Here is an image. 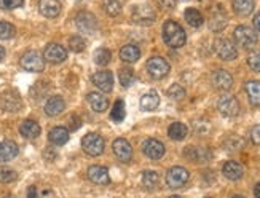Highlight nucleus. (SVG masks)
I'll list each match as a JSON object with an SVG mask.
<instances>
[{"mask_svg": "<svg viewBox=\"0 0 260 198\" xmlns=\"http://www.w3.org/2000/svg\"><path fill=\"white\" fill-rule=\"evenodd\" d=\"M254 27L260 32V11L257 13V15L254 16Z\"/></svg>", "mask_w": 260, "mask_h": 198, "instance_id": "49530a36", "label": "nucleus"}, {"mask_svg": "<svg viewBox=\"0 0 260 198\" xmlns=\"http://www.w3.org/2000/svg\"><path fill=\"white\" fill-rule=\"evenodd\" d=\"M233 10L240 16H248L254 11V0H233Z\"/></svg>", "mask_w": 260, "mask_h": 198, "instance_id": "c85d7f7f", "label": "nucleus"}, {"mask_svg": "<svg viewBox=\"0 0 260 198\" xmlns=\"http://www.w3.org/2000/svg\"><path fill=\"white\" fill-rule=\"evenodd\" d=\"M39 10L43 16L56 18L61 13V3H59V0H40Z\"/></svg>", "mask_w": 260, "mask_h": 198, "instance_id": "f3484780", "label": "nucleus"}, {"mask_svg": "<svg viewBox=\"0 0 260 198\" xmlns=\"http://www.w3.org/2000/svg\"><path fill=\"white\" fill-rule=\"evenodd\" d=\"M158 182H160V178H158V174L155 171H146L142 176V184L144 187L147 189H155L158 186Z\"/></svg>", "mask_w": 260, "mask_h": 198, "instance_id": "f704fd0d", "label": "nucleus"}, {"mask_svg": "<svg viewBox=\"0 0 260 198\" xmlns=\"http://www.w3.org/2000/svg\"><path fill=\"white\" fill-rule=\"evenodd\" d=\"M169 64L168 61L163 59L161 56H154V58H150L147 61V72L152 79H156L160 80L163 77H166L169 74Z\"/></svg>", "mask_w": 260, "mask_h": 198, "instance_id": "39448f33", "label": "nucleus"}, {"mask_svg": "<svg viewBox=\"0 0 260 198\" xmlns=\"http://www.w3.org/2000/svg\"><path fill=\"white\" fill-rule=\"evenodd\" d=\"M112 148H113L115 157H117L118 160H121V161H129L133 157V147L123 138L115 139L113 144H112Z\"/></svg>", "mask_w": 260, "mask_h": 198, "instance_id": "f8f14e48", "label": "nucleus"}, {"mask_svg": "<svg viewBox=\"0 0 260 198\" xmlns=\"http://www.w3.org/2000/svg\"><path fill=\"white\" fill-rule=\"evenodd\" d=\"M104 139L103 136H99L96 133H88L82 141V147L83 150L91 155V157H98L104 152Z\"/></svg>", "mask_w": 260, "mask_h": 198, "instance_id": "7ed1b4c3", "label": "nucleus"}, {"mask_svg": "<svg viewBox=\"0 0 260 198\" xmlns=\"http://www.w3.org/2000/svg\"><path fill=\"white\" fill-rule=\"evenodd\" d=\"M189 178H190V174L185 168L174 166L169 169L168 174H166V184H168L169 189H180L185 186Z\"/></svg>", "mask_w": 260, "mask_h": 198, "instance_id": "423d86ee", "label": "nucleus"}, {"mask_svg": "<svg viewBox=\"0 0 260 198\" xmlns=\"http://www.w3.org/2000/svg\"><path fill=\"white\" fill-rule=\"evenodd\" d=\"M27 198H37V190H35V187H31V189H29Z\"/></svg>", "mask_w": 260, "mask_h": 198, "instance_id": "de8ad7c7", "label": "nucleus"}, {"mask_svg": "<svg viewBox=\"0 0 260 198\" xmlns=\"http://www.w3.org/2000/svg\"><path fill=\"white\" fill-rule=\"evenodd\" d=\"M3 58H5V48L0 47V61H2Z\"/></svg>", "mask_w": 260, "mask_h": 198, "instance_id": "8fccbe9b", "label": "nucleus"}, {"mask_svg": "<svg viewBox=\"0 0 260 198\" xmlns=\"http://www.w3.org/2000/svg\"><path fill=\"white\" fill-rule=\"evenodd\" d=\"M241 146H244V143L236 136H232L227 141V150H238V148H241Z\"/></svg>", "mask_w": 260, "mask_h": 198, "instance_id": "37998d69", "label": "nucleus"}, {"mask_svg": "<svg viewBox=\"0 0 260 198\" xmlns=\"http://www.w3.org/2000/svg\"><path fill=\"white\" fill-rule=\"evenodd\" d=\"M43 58L48 62H52V64H59V62H62L67 58V51L66 48L59 44H50L45 48V51H43Z\"/></svg>", "mask_w": 260, "mask_h": 198, "instance_id": "9d476101", "label": "nucleus"}, {"mask_svg": "<svg viewBox=\"0 0 260 198\" xmlns=\"http://www.w3.org/2000/svg\"><path fill=\"white\" fill-rule=\"evenodd\" d=\"M120 83H121V87H125V88H128V87H131L133 85V82H134V72L131 69H121L120 70Z\"/></svg>", "mask_w": 260, "mask_h": 198, "instance_id": "e433bc0d", "label": "nucleus"}, {"mask_svg": "<svg viewBox=\"0 0 260 198\" xmlns=\"http://www.w3.org/2000/svg\"><path fill=\"white\" fill-rule=\"evenodd\" d=\"M187 133H189V130H187V126L184 123L180 122H174L172 123L169 128H168V136L172 139V141H182L185 139Z\"/></svg>", "mask_w": 260, "mask_h": 198, "instance_id": "cd10ccee", "label": "nucleus"}, {"mask_svg": "<svg viewBox=\"0 0 260 198\" xmlns=\"http://www.w3.org/2000/svg\"><path fill=\"white\" fill-rule=\"evenodd\" d=\"M206 198H211V197H206Z\"/></svg>", "mask_w": 260, "mask_h": 198, "instance_id": "5fc2aeb1", "label": "nucleus"}, {"mask_svg": "<svg viewBox=\"0 0 260 198\" xmlns=\"http://www.w3.org/2000/svg\"><path fill=\"white\" fill-rule=\"evenodd\" d=\"M77 27L82 32H85V34H93V32L96 31V27H98L96 16L91 15V13H88V11L78 13V16H77Z\"/></svg>", "mask_w": 260, "mask_h": 198, "instance_id": "4468645a", "label": "nucleus"}, {"mask_svg": "<svg viewBox=\"0 0 260 198\" xmlns=\"http://www.w3.org/2000/svg\"><path fill=\"white\" fill-rule=\"evenodd\" d=\"M21 67L27 72H42L43 67H45V58L35 50H31L23 54L21 58Z\"/></svg>", "mask_w": 260, "mask_h": 198, "instance_id": "f03ea898", "label": "nucleus"}, {"mask_svg": "<svg viewBox=\"0 0 260 198\" xmlns=\"http://www.w3.org/2000/svg\"><path fill=\"white\" fill-rule=\"evenodd\" d=\"M16 179V173L13 169L0 168V182H11Z\"/></svg>", "mask_w": 260, "mask_h": 198, "instance_id": "79ce46f5", "label": "nucleus"}, {"mask_svg": "<svg viewBox=\"0 0 260 198\" xmlns=\"http://www.w3.org/2000/svg\"><path fill=\"white\" fill-rule=\"evenodd\" d=\"M23 3H24V0H0V8L14 10V8H19Z\"/></svg>", "mask_w": 260, "mask_h": 198, "instance_id": "a19ab883", "label": "nucleus"}, {"mask_svg": "<svg viewBox=\"0 0 260 198\" xmlns=\"http://www.w3.org/2000/svg\"><path fill=\"white\" fill-rule=\"evenodd\" d=\"M164 146L160 143L158 139H147L146 143L142 144V152L147 155L152 160H160L164 155Z\"/></svg>", "mask_w": 260, "mask_h": 198, "instance_id": "ddd939ff", "label": "nucleus"}, {"mask_svg": "<svg viewBox=\"0 0 260 198\" xmlns=\"http://www.w3.org/2000/svg\"><path fill=\"white\" fill-rule=\"evenodd\" d=\"M91 80L101 91H104V93H109V91H112V88H113V75H112V72H109V70H101V72H96L91 77Z\"/></svg>", "mask_w": 260, "mask_h": 198, "instance_id": "dca6fc26", "label": "nucleus"}, {"mask_svg": "<svg viewBox=\"0 0 260 198\" xmlns=\"http://www.w3.org/2000/svg\"><path fill=\"white\" fill-rule=\"evenodd\" d=\"M64 109H66V102H64V99L61 96L50 98L45 104V114L50 117H56V115L62 114Z\"/></svg>", "mask_w": 260, "mask_h": 198, "instance_id": "6ab92c4d", "label": "nucleus"}, {"mask_svg": "<svg viewBox=\"0 0 260 198\" xmlns=\"http://www.w3.org/2000/svg\"><path fill=\"white\" fill-rule=\"evenodd\" d=\"M160 2V5L163 6V8H166V10H172L176 6V3H177V0H158Z\"/></svg>", "mask_w": 260, "mask_h": 198, "instance_id": "a18cd8bd", "label": "nucleus"}, {"mask_svg": "<svg viewBox=\"0 0 260 198\" xmlns=\"http://www.w3.org/2000/svg\"><path fill=\"white\" fill-rule=\"evenodd\" d=\"M18 155V146L13 141H3L0 143V163L11 161Z\"/></svg>", "mask_w": 260, "mask_h": 198, "instance_id": "a211bd4d", "label": "nucleus"}, {"mask_svg": "<svg viewBox=\"0 0 260 198\" xmlns=\"http://www.w3.org/2000/svg\"><path fill=\"white\" fill-rule=\"evenodd\" d=\"M254 195H256V198H260V182L256 186V189H254Z\"/></svg>", "mask_w": 260, "mask_h": 198, "instance_id": "09e8293b", "label": "nucleus"}, {"mask_svg": "<svg viewBox=\"0 0 260 198\" xmlns=\"http://www.w3.org/2000/svg\"><path fill=\"white\" fill-rule=\"evenodd\" d=\"M251 141L256 146H260V125H256L254 128L251 130Z\"/></svg>", "mask_w": 260, "mask_h": 198, "instance_id": "c03bdc74", "label": "nucleus"}, {"mask_svg": "<svg viewBox=\"0 0 260 198\" xmlns=\"http://www.w3.org/2000/svg\"><path fill=\"white\" fill-rule=\"evenodd\" d=\"M217 109L222 115L225 117H236L240 114V102L235 96H222L217 101Z\"/></svg>", "mask_w": 260, "mask_h": 198, "instance_id": "1a4fd4ad", "label": "nucleus"}, {"mask_svg": "<svg viewBox=\"0 0 260 198\" xmlns=\"http://www.w3.org/2000/svg\"><path fill=\"white\" fill-rule=\"evenodd\" d=\"M222 173H223V176H225L227 179L238 181V179L243 178L244 169H243V166L240 163H238V161H227V163L223 165V168H222Z\"/></svg>", "mask_w": 260, "mask_h": 198, "instance_id": "aec40b11", "label": "nucleus"}, {"mask_svg": "<svg viewBox=\"0 0 260 198\" xmlns=\"http://www.w3.org/2000/svg\"><path fill=\"white\" fill-rule=\"evenodd\" d=\"M169 198H182V197H177V195H174V197H169Z\"/></svg>", "mask_w": 260, "mask_h": 198, "instance_id": "3c124183", "label": "nucleus"}, {"mask_svg": "<svg viewBox=\"0 0 260 198\" xmlns=\"http://www.w3.org/2000/svg\"><path fill=\"white\" fill-rule=\"evenodd\" d=\"M185 21L189 23L192 27H200L203 24V15L197 10V8H187L185 10Z\"/></svg>", "mask_w": 260, "mask_h": 198, "instance_id": "7c9ffc66", "label": "nucleus"}, {"mask_svg": "<svg viewBox=\"0 0 260 198\" xmlns=\"http://www.w3.org/2000/svg\"><path fill=\"white\" fill-rule=\"evenodd\" d=\"M86 174H88V179L93 184H98V186H107V184L110 182L109 171H107V168H104V166L93 165L88 168V173Z\"/></svg>", "mask_w": 260, "mask_h": 198, "instance_id": "2eb2a0df", "label": "nucleus"}, {"mask_svg": "<svg viewBox=\"0 0 260 198\" xmlns=\"http://www.w3.org/2000/svg\"><path fill=\"white\" fill-rule=\"evenodd\" d=\"M104 10L109 16H117L121 11V5L118 0H105L104 2Z\"/></svg>", "mask_w": 260, "mask_h": 198, "instance_id": "c9c22d12", "label": "nucleus"}, {"mask_svg": "<svg viewBox=\"0 0 260 198\" xmlns=\"http://www.w3.org/2000/svg\"><path fill=\"white\" fill-rule=\"evenodd\" d=\"M248 64L254 72H260V50H256L248 56Z\"/></svg>", "mask_w": 260, "mask_h": 198, "instance_id": "58836bf2", "label": "nucleus"}, {"mask_svg": "<svg viewBox=\"0 0 260 198\" xmlns=\"http://www.w3.org/2000/svg\"><path fill=\"white\" fill-rule=\"evenodd\" d=\"M211 82L214 85V88L220 90V91H228L230 88L233 87L232 74L227 72V70H223V69L215 70V72L212 74V77H211Z\"/></svg>", "mask_w": 260, "mask_h": 198, "instance_id": "9b49d317", "label": "nucleus"}, {"mask_svg": "<svg viewBox=\"0 0 260 198\" xmlns=\"http://www.w3.org/2000/svg\"><path fill=\"white\" fill-rule=\"evenodd\" d=\"M112 59V53L107 48H99L95 53V62L98 66H107Z\"/></svg>", "mask_w": 260, "mask_h": 198, "instance_id": "72a5a7b5", "label": "nucleus"}, {"mask_svg": "<svg viewBox=\"0 0 260 198\" xmlns=\"http://www.w3.org/2000/svg\"><path fill=\"white\" fill-rule=\"evenodd\" d=\"M48 139L50 143L54 144V146H64L69 141V131L62 126H56L48 134Z\"/></svg>", "mask_w": 260, "mask_h": 198, "instance_id": "5701e85b", "label": "nucleus"}, {"mask_svg": "<svg viewBox=\"0 0 260 198\" xmlns=\"http://www.w3.org/2000/svg\"><path fill=\"white\" fill-rule=\"evenodd\" d=\"M235 198H244V197H235Z\"/></svg>", "mask_w": 260, "mask_h": 198, "instance_id": "864d4df0", "label": "nucleus"}, {"mask_svg": "<svg viewBox=\"0 0 260 198\" xmlns=\"http://www.w3.org/2000/svg\"><path fill=\"white\" fill-rule=\"evenodd\" d=\"M185 157H189L190 160L197 161V163H205L209 158V152L206 148H198V147H187Z\"/></svg>", "mask_w": 260, "mask_h": 198, "instance_id": "bb28decb", "label": "nucleus"}, {"mask_svg": "<svg viewBox=\"0 0 260 198\" xmlns=\"http://www.w3.org/2000/svg\"><path fill=\"white\" fill-rule=\"evenodd\" d=\"M246 93L252 105H260V82L251 80L246 83Z\"/></svg>", "mask_w": 260, "mask_h": 198, "instance_id": "a878e982", "label": "nucleus"}, {"mask_svg": "<svg viewBox=\"0 0 260 198\" xmlns=\"http://www.w3.org/2000/svg\"><path fill=\"white\" fill-rule=\"evenodd\" d=\"M69 47H70L72 51L80 53L86 48V42L83 40V37H80V35H74V37L69 39Z\"/></svg>", "mask_w": 260, "mask_h": 198, "instance_id": "4c0bfd02", "label": "nucleus"}, {"mask_svg": "<svg viewBox=\"0 0 260 198\" xmlns=\"http://www.w3.org/2000/svg\"><path fill=\"white\" fill-rule=\"evenodd\" d=\"M163 39L166 42V45L171 48H180L185 45L187 35L185 31L182 29V26L177 24L176 21H166L163 26Z\"/></svg>", "mask_w": 260, "mask_h": 198, "instance_id": "f257e3e1", "label": "nucleus"}, {"mask_svg": "<svg viewBox=\"0 0 260 198\" xmlns=\"http://www.w3.org/2000/svg\"><path fill=\"white\" fill-rule=\"evenodd\" d=\"M155 11L152 6L149 5H139V6H134L133 10V21L136 24H141V26H150L155 23Z\"/></svg>", "mask_w": 260, "mask_h": 198, "instance_id": "6e6552de", "label": "nucleus"}, {"mask_svg": "<svg viewBox=\"0 0 260 198\" xmlns=\"http://www.w3.org/2000/svg\"><path fill=\"white\" fill-rule=\"evenodd\" d=\"M168 96L171 98V99H176V101H179V99H182V98H185V90L180 87V85H172V87L168 90Z\"/></svg>", "mask_w": 260, "mask_h": 198, "instance_id": "ea45409f", "label": "nucleus"}, {"mask_svg": "<svg viewBox=\"0 0 260 198\" xmlns=\"http://www.w3.org/2000/svg\"><path fill=\"white\" fill-rule=\"evenodd\" d=\"M227 24V15L223 13L222 10H217V11H214L212 15H211V21H209V26H211V29L212 31H222L223 27H225Z\"/></svg>", "mask_w": 260, "mask_h": 198, "instance_id": "c756f323", "label": "nucleus"}, {"mask_svg": "<svg viewBox=\"0 0 260 198\" xmlns=\"http://www.w3.org/2000/svg\"><path fill=\"white\" fill-rule=\"evenodd\" d=\"M160 104V98H158L156 91H149L141 98V107L144 110H155Z\"/></svg>", "mask_w": 260, "mask_h": 198, "instance_id": "393cba45", "label": "nucleus"}, {"mask_svg": "<svg viewBox=\"0 0 260 198\" xmlns=\"http://www.w3.org/2000/svg\"><path fill=\"white\" fill-rule=\"evenodd\" d=\"M21 136H24L26 139H35L40 136V125L34 120H26L19 126Z\"/></svg>", "mask_w": 260, "mask_h": 198, "instance_id": "412c9836", "label": "nucleus"}, {"mask_svg": "<svg viewBox=\"0 0 260 198\" xmlns=\"http://www.w3.org/2000/svg\"><path fill=\"white\" fill-rule=\"evenodd\" d=\"M6 198H16V197H6Z\"/></svg>", "mask_w": 260, "mask_h": 198, "instance_id": "603ef678", "label": "nucleus"}, {"mask_svg": "<svg viewBox=\"0 0 260 198\" xmlns=\"http://www.w3.org/2000/svg\"><path fill=\"white\" fill-rule=\"evenodd\" d=\"M88 102H90V105H91V109L95 110V112H105L107 110V107H109V101H107V98L103 95V93H90L88 95Z\"/></svg>", "mask_w": 260, "mask_h": 198, "instance_id": "4be33fe9", "label": "nucleus"}, {"mask_svg": "<svg viewBox=\"0 0 260 198\" xmlns=\"http://www.w3.org/2000/svg\"><path fill=\"white\" fill-rule=\"evenodd\" d=\"M214 50H215V53H217L219 58L223 59V61H233V59H236V56H238V50H236L235 44L228 39H217L215 40Z\"/></svg>", "mask_w": 260, "mask_h": 198, "instance_id": "0eeeda50", "label": "nucleus"}, {"mask_svg": "<svg viewBox=\"0 0 260 198\" xmlns=\"http://www.w3.org/2000/svg\"><path fill=\"white\" fill-rule=\"evenodd\" d=\"M233 35H235L236 44L243 48H252L259 40L256 31L249 26H238L233 32Z\"/></svg>", "mask_w": 260, "mask_h": 198, "instance_id": "20e7f679", "label": "nucleus"}, {"mask_svg": "<svg viewBox=\"0 0 260 198\" xmlns=\"http://www.w3.org/2000/svg\"><path fill=\"white\" fill-rule=\"evenodd\" d=\"M120 58H121V61H123V62L131 64V62H136L137 59L141 58V50L137 48L136 45H126V47L121 48Z\"/></svg>", "mask_w": 260, "mask_h": 198, "instance_id": "b1692460", "label": "nucleus"}, {"mask_svg": "<svg viewBox=\"0 0 260 198\" xmlns=\"http://www.w3.org/2000/svg\"><path fill=\"white\" fill-rule=\"evenodd\" d=\"M16 35V27L6 21H0V40H10Z\"/></svg>", "mask_w": 260, "mask_h": 198, "instance_id": "473e14b6", "label": "nucleus"}, {"mask_svg": "<svg viewBox=\"0 0 260 198\" xmlns=\"http://www.w3.org/2000/svg\"><path fill=\"white\" fill-rule=\"evenodd\" d=\"M110 118L113 120V122H123L125 118V104L121 99H118V101H115L113 107L110 110Z\"/></svg>", "mask_w": 260, "mask_h": 198, "instance_id": "2f4dec72", "label": "nucleus"}]
</instances>
